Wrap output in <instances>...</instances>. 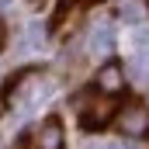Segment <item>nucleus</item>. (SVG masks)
<instances>
[{"instance_id": "nucleus-1", "label": "nucleus", "mask_w": 149, "mask_h": 149, "mask_svg": "<svg viewBox=\"0 0 149 149\" xmlns=\"http://www.w3.org/2000/svg\"><path fill=\"white\" fill-rule=\"evenodd\" d=\"M111 118H114V101L111 97H97L80 111V128L83 132H101Z\"/></svg>"}, {"instance_id": "nucleus-2", "label": "nucleus", "mask_w": 149, "mask_h": 149, "mask_svg": "<svg viewBox=\"0 0 149 149\" xmlns=\"http://www.w3.org/2000/svg\"><path fill=\"white\" fill-rule=\"evenodd\" d=\"M118 132H125L128 139H139L149 135V108L146 104H128L118 114Z\"/></svg>"}, {"instance_id": "nucleus-3", "label": "nucleus", "mask_w": 149, "mask_h": 149, "mask_svg": "<svg viewBox=\"0 0 149 149\" xmlns=\"http://www.w3.org/2000/svg\"><path fill=\"white\" fill-rule=\"evenodd\" d=\"M35 149H66L63 121H59L56 114H49V118L42 121V128H38V135H35Z\"/></svg>"}, {"instance_id": "nucleus-4", "label": "nucleus", "mask_w": 149, "mask_h": 149, "mask_svg": "<svg viewBox=\"0 0 149 149\" xmlns=\"http://www.w3.org/2000/svg\"><path fill=\"white\" fill-rule=\"evenodd\" d=\"M94 83H97L101 90H108V94L121 90V87H125V73H121V63H104V66L97 70V76H94Z\"/></svg>"}, {"instance_id": "nucleus-5", "label": "nucleus", "mask_w": 149, "mask_h": 149, "mask_svg": "<svg viewBox=\"0 0 149 149\" xmlns=\"http://www.w3.org/2000/svg\"><path fill=\"white\" fill-rule=\"evenodd\" d=\"M90 49H94V52H111V49H114V31H111V24L94 28V35H90Z\"/></svg>"}, {"instance_id": "nucleus-6", "label": "nucleus", "mask_w": 149, "mask_h": 149, "mask_svg": "<svg viewBox=\"0 0 149 149\" xmlns=\"http://www.w3.org/2000/svg\"><path fill=\"white\" fill-rule=\"evenodd\" d=\"M76 7H80V0H59V3H56V10H52V28H63V24H66V17L73 14Z\"/></svg>"}, {"instance_id": "nucleus-7", "label": "nucleus", "mask_w": 149, "mask_h": 149, "mask_svg": "<svg viewBox=\"0 0 149 149\" xmlns=\"http://www.w3.org/2000/svg\"><path fill=\"white\" fill-rule=\"evenodd\" d=\"M121 17H128V21H135V17H139V10H135V7H121Z\"/></svg>"}, {"instance_id": "nucleus-8", "label": "nucleus", "mask_w": 149, "mask_h": 149, "mask_svg": "<svg viewBox=\"0 0 149 149\" xmlns=\"http://www.w3.org/2000/svg\"><path fill=\"white\" fill-rule=\"evenodd\" d=\"M111 149H135L132 142H118V146H111Z\"/></svg>"}, {"instance_id": "nucleus-9", "label": "nucleus", "mask_w": 149, "mask_h": 149, "mask_svg": "<svg viewBox=\"0 0 149 149\" xmlns=\"http://www.w3.org/2000/svg\"><path fill=\"white\" fill-rule=\"evenodd\" d=\"M0 49H3V24H0Z\"/></svg>"}, {"instance_id": "nucleus-10", "label": "nucleus", "mask_w": 149, "mask_h": 149, "mask_svg": "<svg viewBox=\"0 0 149 149\" xmlns=\"http://www.w3.org/2000/svg\"><path fill=\"white\" fill-rule=\"evenodd\" d=\"M3 3H7V0H0V7H3Z\"/></svg>"}]
</instances>
